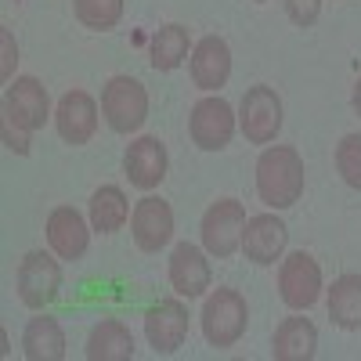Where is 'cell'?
<instances>
[{"label": "cell", "mask_w": 361, "mask_h": 361, "mask_svg": "<svg viewBox=\"0 0 361 361\" xmlns=\"http://www.w3.org/2000/svg\"><path fill=\"white\" fill-rule=\"evenodd\" d=\"M257 195L271 209H289L304 195V159L293 145H267L257 159Z\"/></svg>", "instance_id": "6da1fadb"}, {"label": "cell", "mask_w": 361, "mask_h": 361, "mask_svg": "<svg viewBox=\"0 0 361 361\" xmlns=\"http://www.w3.org/2000/svg\"><path fill=\"white\" fill-rule=\"evenodd\" d=\"M202 336L209 347H235L238 340L246 336V325H250V307H246V296L238 289H228V286H217L214 293L206 296L202 304Z\"/></svg>", "instance_id": "7a4b0ae2"}, {"label": "cell", "mask_w": 361, "mask_h": 361, "mask_svg": "<svg viewBox=\"0 0 361 361\" xmlns=\"http://www.w3.org/2000/svg\"><path fill=\"white\" fill-rule=\"evenodd\" d=\"M246 206L238 199H217L206 206L199 235H202V250L217 260H228L243 250V231H246Z\"/></svg>", "instance_id": "3957f363"}, {"label": "cell", "mask_w": 361, "mask_h": 361, "mask_svg": "<svg viewBox=\"0 0 361 361\" xmlns=\"http://www.w3.org/2000/svg\"><path fill=\"white\" fill-rule=\"evenodd\" d=\"M102 116L116 134H134L148 119V90L134 76H112L102 87Z\"/></svg>", "instance_id": "277c9868"}, {"label": "cell", "mask_w": 361, "mask_h": 361, "mask_svg": "<svg viewBox=\"0 0 361 361\" xmlns=\"http://www.w3.org/2000/svg\"><path fill=\"white\" fill-rule=\"evenodd\" d=\"M238 130L250 145H275L282 130V98L275 87L257 83L238 102Z\"/></svg>", "instance_id": "5b68a950"}, {"label": "cell", "mask_w": 361, "mask_h": 361, "mask_svg": "<svg viewBox=\"0 0 361 361\" xmlns=\"http://www.w3.org/2000/svg\"><path fill=\"white\" fill-rule=\"evenodd\" d=\"M235 127H238V116L221 94H206L192 105L188 134H192V145L202 148V152H221V148H228L235 137Z\"/></svg>", "instance_id": "8992f818"}, {"label": "cell", "mask_w": 361, "mask_h": 361, "mask_svg": "<svg viewBox=\"0 0 361 361\" xmlns=\"http://www.w3.org/2000/svg\"><path fill=\"white\" fill-rule=\"evenodd\" d=\"M15 286H18V300L29 311H44L51 300L62 293V264L44 250L25 253L22 264H18Z\"/></svg>", "instance_id": "52a82bcc"}, {"label": "cell", "mask_w": 361, "mask_h": 361, "mask_svg": "<svg viewBox=\"0 0 361 361\" xmlns=\"http://www.w3.org/2000/svg\"><path fill=\"white\" fill-rule=\"evenodd\" d=\"M279 296L289 311H307L322 296V267L311 253L296 250L279 267Z\"/></svg>", "instance_id": "ba28073f"}, {"label": "cell", "mask_w": 361, "mask_h": 361, "mask_svg": "<svg viewBox=\"0 0 361 361\" xmlns=\"http://www.w3.org/2000/svg\"><path fill=\"white\" fill-rule=\"evenodd\" d=\"M145 340L156 354H173L188 340V307L177 296H166L145 314Z\"/></svg>", "instance_id": "9c48e42d"}, {"label": "cell", "mask_w": 361, "mask_h": 361, "mask_svg": "<svg viewBox=\"0 0 361 361\" xmlns=\"http://www.w3.org/2000/svg\"><path fill=\"white\" fill-rule=\"evenodd\" d=\"M0 116L15 119L18 127L25 130H40L47 119H51V98L47 90L37 76H15L8 94H4V109H0Z\"/></svg>", "instance_id": "30bf717a"}, {"label": "cell", "mask_w": 361, "mask_h": 361, "mask_svg": "<svg viewBox=\"0 0 361 361\" xmlns=\"http://www.w3.org/2000/svg\"><path fill=\"white\" fill-rule=\"evenodd\" d=\"M130 235L141 253H159L173 238V209L159 195H145L130 214Z\"/></svg>", "instance_id": "8fae6325"}, {"label": "cell", "mask_w": 361, "mask_h": 361, "mask_svg": "<svg viewBox=\"0 0 361 361\" xmlns=\"http://www.w3.org/2000/svg\"><path fill=\"white\" fill-rule=\"evenodd\" d=\"M286 243H289V228L282 217L275 214H257L246 221V231H243V253L250 264L257 267H271L275 260H282L286 253Z\"/></svg>", "instance_id": "7c38bea8"}, {"label": "cell", "mask_w": 361, "mask_h": 361, "mask_svg": "<svg viewBox=\"0 0 361 361\" xmlns=\"http://www.w3.org/2000/svg\"><path fill=\"white\" fill-rule=\"evenodd\" d=\"M90 221L73 206H54L47 214V246L58 260H80L90 246Z\"/></svg>", "instance_id": "4fadbf2b"}, {"label": "cell", "mask_w": 361, "mask_h": 361, "mask_svg": "<svg viewBox=\"0 0 361 361\" xmlns=\"http://www.w3.org/2000/svg\"><path fill=\"white\" fill-rule=\"evenodd\" d=\"M54 127L66 145H87L98 130V102L87 90H66L54 109Z\"/></svg>", "instance_id": "5bb4252c"}, {"label": "cell", "mask_w": 361, "mask_h": 361, "mask_svg": "<svg viewBox=\"0 0 361 361\" xmlns=\"http://www.w3.org/2000/svg\"><path fill=\"white\" fill-rule=\"evenodd\" d=\"M188 73H192V83L199 90H206V94L221 90L231 76V47H228V40L202 37L188 54Z\"/></svg>", "instance_id": "9a60e30c"}, {"label": "cell", "mask_w": 361, "mask_h": 361, "mask_svg": "<svg viewBox=\"0 0 361 361\" xmlns=\"http://www.w3.org/2000/svg\"><path fill=\"white\" fill-rule=\"evenodd\" d=\"M166 145L159 137H137L127 145V156H123V170L130 177V185L141 188V192H152L163 185V177H166Z\"/></svg>", "instance_id": "2e32d148"}, {"label": "cell", "mask_w": 361, "mask_h": 361, "mask_svg": "<svg viewBox=\"0 0 361 361\" xmlns=\"http://www.w3.org/2000/svg\"><path fill=\"white\" fill-rule=\"evenodd\" d=\"M214 282V271H209L206 250H199L195 243H177L170 253V286L177 296L195 300L209 289Z\"/></svg>", "instance_id": "e0dca14e"}, {"label": "cell", "mask_w": 361, "mask_h": 361, "mask_svg": "<svg viewBox=\"0 0 361 361\" xmlns=\"http://www.w3.org/2000/svg\"><path fill=\"white\" fill-rule=\"evenodd\" d=\"M318 354V329L311 318L289 314L271 340V357L275 361H311Z\"/></svg>", "instance_id": "ac0fdd59"}, {"label": "cell", "mask_w": 361, "mask_h": 361, "mask_svg": "<svg viewBox=\"0 0 361 361\" xmlns=\"http://www.w3.org/2000/svg\"><path fill=\"white\" fill-rule=\"evenodd\" d=\"M22 354L29 361H62L66 357V329H62V322L37 311V318H29L25 333H22Z\"/></svg>", "instance_id": "d6986e66"}, {"label": "cell", "mask_w": 361, "mask_h": 361, "mask_svg": "<svg viewBox=\"0 0 361 361\" xmlns=\"http://www.w3.org/2000/svg\"><path fill=\"white\" fill-rule=\"evenodd\" d=\"M87 357L90 361H130L134 357V336L119 318H105L90 329L87 336Z\"/></svg>", "instance_id": "ffe728a7"}, {"label": "cell", "mask_w": 361, "mask_h": 361, "mask_svg": "<svg viewBox=\"0 0 361 361\" xmlns=\"http://www.w3.org/2000/svg\"><path fill=\"white\" fill-rule=\"evenodd\" d=\"M188 51H192L188 29L180 22H166L152 33V40H148V62H152L156 73H173L188 58Z\"/></svg>", "instance_id": "44dd1931"}, {"label": "cell", "mask_w": 361, "mask_h": 361, "mask_svg": "<svg viewBox=\"0 0 361 361\" xmlns=\"http://www.w3.org/2000/svg\"><path fill=\"white\" fill-rule=\"evenodd\" d=\"M130 221V202L119 185H102L90 195V228L98 235H116Z\"/></svg>", "instance_id": "7402d4cb"}, {"label": "cell", "mask_w": 361, "mask_h": 361, "mask_svg": "<svg viewBox=\"0 0 361 361\" xmlns=\"http://www.w3.org/2000/svg\"><path fill=\"white\" fill-rule=\"evenodd\" d=\"M329 318L347 333L361 329V275H340L333 282V289H329Z\"/></svg>", "instance_id": "603a6c76"}, {"label": "cell", "mask_w": 361, "mask_h": 361, "mask_svg": "<svg viewBox=\"0 0 361 361\" xmlns=\"http://www.w3.org/2000/svg\"><path fill=\"white\" fill-rule=\"evenodd\" d=\"M73 11L87 29L105 33V29H116L119 18H123V0H73Z\"/></svg>", "instance_id": "cb8c5ba5"}, {"label": "cell", "mask_w": 361, "mask_h": 361, "mask_svg": "<svg viewBox=\"0 0 361 361\" xmlns=\"http://www.w3.org/2000/svg\"><path fill=\"white\" fill-rule=\"evenodd\" d=\"M336 170L354 192H361V134H347L336 145Z\"/></svg>", "instance_id": "d4e9b609"}, {"label": "cell", "mask_w": 361, "mask_h": 361, "mask_svg": "<svg viewBox=\"0 0 361 361\" xmlns=\"http://www.w3.org/2000/svg\"><path fill=\"white\" fill-rule=\"evenodd\" d=\"M0 137H4V145L11 148L15 156H29V145H33V130H25V127L15 123V119L0 116Z\"/></svg>", "instance_id": "484cf974"}, {"label": "cell", "mask_w": 361, "mask_h": 361, "mask_svg": "<svg viewBox=\"0 0 361 361\" xmlns=\"http://www.w3.org/2000/svg\"><path fill=\"white\" fill-rule=\"evenodd\" d=\"M286 15H289L293 25L311 29L322 15V0H286Z\"/></svg>", "instance_id": "4316f807"}, {"label": "cell", "mask_w": 361, "mask_h": 361, "mask_svg": "<svg viewBox=\"0 0 361 361\" xmlns=\"http://www.w3.org/2000/svg\"><path fill=\"white\" fill-rule=\"evenodd\" d=\"M15 66H18V44L11 37V29L0 25V80H4V83H11Z\"/></svg>", "instance_id": "83f0119b"}, {"label": "cell", "mask_w": 361, "mask_h": 361, "mask_svg": "<svg viewBox=\"0 0 361 361\" xmlns=\"http://www.w3.org/2000/svg\"><path fill=\"white\" fill-rule=\"evenodd\" d=\"M354 112H357V116H361V80H357V83H354Z\"/></svg>", "instance_id": "f1b7e54d"}, {"label": "cell", "mask_w": 361, "mask_h": 361, "mask_svg": "<svg viewBox=\"0 0 361 361\" xmlns=\"http://www.w3.org/2000/svg\"><path fill=\"white\" fill-rule=\"evenodd\" d=\"M0 354H4V357L11 354V347H8V333H4V329H0Z\"/></svg>", "instance_id": "f546056e"}, {"label": "cell", "mask_w": 361, "mask_h": 361, "mask_svg": "<svg viewBox=\"0 0 361 361\" xmlns=\"http://www.w3.org/2000/svg\"><path fill=\"white\" fill-rule=\"evenodd\" d=\"M257 4H267V0H257Z\"/></svg>", "instance_id": "4dcf8cb0"}]
</instances>
